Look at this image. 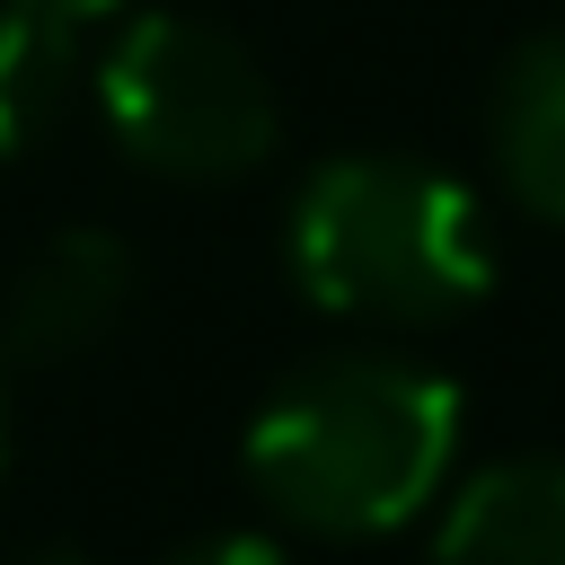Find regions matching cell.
<instances>
[{
	"mask_svg": "<svg viewBox=\"0 0 565 565\" xmlns=\"http://www.w3.org/2000/svg\"><path fill=\"white\" fill-rule=\"evenodd\" d=\"M132 247L115 230H53L0 291V362L44 371V362H79L97 353L124 318H132Z\"/></svg>",
	"mask_w": 565,
	"mask_h": 565,
	"instance_id": "277c9868",
	"label": "cell"
},
{
	"mask_svg": "<svg viewBox=\"0 0 565 565\" xmlns=\"http://www.w3.org/2000/svg\"><path fill=\"white\" fill-rule=\"evenodd\" d=\"M97 106H106V132L159 168V177H185V185H221V177H247L274 159L282 141V97L265 79V62L221 35L212 18H132L106 53H97Z\"/></svg>",
	"mask_w": 565,
	"mask_h": 565,
	"instance_id": "3957f363",
	"label": "cell"
},
{
	"mask_svg": "<svg viewBox=\"0 0 565 565\" xmlns=\"http://www.w3.org/2000/svg\"><path fill=\"white\" fill-rule=\"evenodd\" d=\"M9 565H88V556H79V547H18Z\"/></svg>",
	"mask_w": 565,
	"mask_h": 565,
	"instance_id": "9c48e42d",
	"label": "cell"
},
{
	"mask_svg": "<svg viewBox=\"0 0 565 565\" xmlns=\"http://www.w3.org/2000/svg\"><path fill=\"white\" fill-rule=\"evenodd\" d=\"M433 565H565V459L477 468L441 503Z\"/></svg>",
	"mask_w": 565,
	"mask_h": 565,
	"instance_id": "8992f818",
	"label": "cell"
},
{
	"mask_svg": "<svg viewBox=\"0 0 565 565\" xmlns=\"http://www.w3.org/2000/svg\"><path fill=\"white\" fill-rule=\"evenodd\" d=\"M35 9H62V18H79V26H88V18H106V9H124V0H35Z\"/></svg>",
	"mask_w": 565,
	"mask_h": 565,
	"instance_id": "30bf717a",
	"label": "cell"
},
{
	"mask_svg": "<svg viewBox=\"0 0 565 565\" xmlns=\"http://www.w3.org/2000/svg\"><path fill=\"white\" fill-rule=\"evenodd\" d=\"M79 79H88L79 18L35 9V0H0V159H26L35 141H53Z\"/></svg>",
	"mask_w": 565,
	"mask_h": 565,
	"instance_id": "52a82bcc",
	"label": "cell"
},
{
	"mask_svg": "<svg viewBox=\"0 0 565 565\" xmlns=\"http://www.w3.org/2000/svg\"><path fill=\"white\" fill-rule=\"evenodd\" d=\"M177 565H291V556H282L274 539H247V530H238V539H203V547H185Z\"/></svg>",
	"mask_w": 565,
	"mask_h": 565,
	"instance_id": "ba28073f",
	"label": "cell"
},
{
	"mask_svg": "<svg viewBox=\"0 0 565 565\" xmlns=\"http://www.w3.org/2000/svg\"><path fill=\"white\" fill-rule=\"evenodd\" d=\"M282 265L309 309L362 327H441L494 291V230L459 177L406 150H344L300 177Z\"/></svg>",
	"mask_w": 565,
	"mask_h": 565,
	"instance_id": "7a4b0ae2",
	"label": "cell"
},
{
	"mask_svg": "<svg viewBox=\"0 0 565 565\" xmlns=\"http://www.w3.org/2000/svg\"><path fill=\"white\" fill-rule=\"evenodd\" d=\"M486 159L521 212L565 230V26L503 53L486 88Z\"/></svg>",
	"mask_w": 565,
	"mask_h": 565,
	"instance_id": "5b68a950",
	"label": "cell"
},
{
	"mask_svg": "<svg viewBox=\"0 0 565 565\" xmlns=\"http://www.w3.org/2000/svg\"><path fill=\"white\" fill-rule=\"evenodd\" d=\"M0 459H9V406H0Z\"/></svg>",
	"mask_w": 565,
	"mask_h": 565,
	"instance_id": "8fae6325",
	"label": "cell"
},
{
	"mask_svg": "<svg viewBox=\"0 0 565 565\" xmlns=\"http://www.w3.org/2000/svg\"><path fill=\"white\" fill-rule=\"evenodd\" d=\"M459 459V388L406 353H318L247 424V486L318 539L406 530Z\"/></svg>",
	"mask_w": 565,
	"mask_h": 565,
	"instance_id": "6da1fadb",
	"label": "cell"
}]
</instances>
